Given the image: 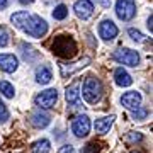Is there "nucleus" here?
<instances>
[{
    "mask_svg": "<svg viewBox=\"0 0 153 153\" xmlns=\"http://www.w3.org/2000/svg\"><path fill=\"white\" fill-rule=\"evenodd\" d=\"M10 21L17 29L24 31L33 38H43L48 33V22L36 14H27L26 10L14 12L10 16Z\"/></svg>",
    "mask_w": 153,
    "mask_h": 153,
    "instance_id": "f257e3e1",
    "label": "nucleus"
},
{
    "mask_svg": "<svg viewBox=\"0 0 153 153\" xmlns=\"http://www.w3.org/2000/svg\"><path fill=\"white\" fill-rule=\"evenodd\" d=\"M51 51H53V55L60 56V58L71 60L76 55V43L70 36H56L51 44Z\"/></svg>",
    "mask_w": 153,
    "mask_h": 153,
    "instance_id": "f03ea898",
    "label": "nucleus"
},
{
    "mask_svg": "<svg viewBox=\"0 0 153 153\" xmlns=\"http://www.w3.org/2000/svg\"><path fill=\"white\" fill-rule=\"evenodd\" d=\"M82 95L85 99V102L88 104H97L100 97H102V83L97 76L88 75L83 82V88H82Z\"/></svg>",
    "mask_w": 153,
    "mask_h": 153,
    "instance_id": "7ed1b4c3",
    "label": "nucleus"
},
{
    "mask_svg": "<svg viewBox=\"0 0 153 153\" xmlns=\"http://www.w3.org/2000/svg\"><path fill=\"white\" fill-rule=\"evenodd\" d=\"M112 58H114L117 63H121V65L133 66V68L140 65V55H138V51L129 49V48H119L117 51H114Z\"/></svg>",
    "mask_w": 153,
    "mask_h": 153,
    "instance_id": "20e7f679",
    "label": "nucleus"
},
{
    "mask_svg": "<svg viewBox=\"0 0 153 153\" xmlns=\"http://www.w3.org/2000/svg\"><path fill=\"white\" fill-rule=\"evenodd\" d=\"M116 14L121 21H131L136 16V2L134 0H117L116 2Z\"/></svg>",
    "mask_w": 153,
    "mask_h": 153,
    "instance_id": "39448f33",
    "label": "nucleus"
},
{
    "mask_svg": "<svg viewBox=\"0 0 153 153\" xmlns=\"http://www.w3.org/2000/svg\"><path fill=\"white\" fill-rule=\"evenodd\" d=\"M90 128H92L90 117L85 116V114L76 116L75 119H73V123H71V133H73L76 138H85L88 133H90Z\"/></svg>",
    "mask_w": 153,
    "mask_h": 153,
    "instance_id": "423d86ee",
    "label": "nucleus"
},
{
    "mask_svg": "<svg viewBox=\"0 0 153 153\" xmlns=\"http://www.w3.org/2000/svg\"><path fill=\"white\" fill-rule=\"evenodd\" d=\"M34 100H36V105H39L41 109H51L58 100V92H56V88H48V90L38 94Z\"/></svg>",
    "mask_w": 153,
    "mask_h": 153,
    "instance_id": "0eeeda50",
    "label": "nucleus"
},
{
    "mask_svg": "<svg viewBox=\"0 0 153 153\" xmlns=\"http://www.w3.org/2000/svg\"><path fill=\"white\" fill-rule=\"evenodd\" d=\"M117 33H119L117 26L112 21H109V19H105V21H102L99 24V36L104 41H112L117 36Z\"/></svg>",
    "mask_w": 153,
    "mask_h": 153,
    "instance_id": "6e6552de",
    "label": "nucleus"
},
{
    "mask_svg": "<svg viewBox=\"0 0 153 153\" xmlns=\"http://www.w3.org/2000/svg\"><path fill=\"white\" fill-rule=\"evenodd\" d=\"M73 10H75L76 17L85 21V19H88L94 14V4L90 0H76L75 5H73Z\"/></svg>",
    "mask_w": 153,
    "mask_h": 153,
    "instance_id": "1a4fd4ad",
    "label": "nucleus"
},
{
    "mask_svg": "<svg viewBox=\"0 0 153 153\" xmlns=\"http://www.w3.org/2000/svg\"><path fill=\"white\" fill-rule=\"evenodd\" d=\"M121 104L124 105L126 109H138L140 104H141V94L136 92V90H131V92H126L123 97H121Z\"/></svg>",
    "mask_w": 153,
    "mask_h": 153,
    "instance_id": "9d476101",
    "label": "nucleus"
},
{
    "mask_svg": "<svg viewBox=\"0 0 153 153\" xmlns=\"http://www.w3.org/2000/svg\"><path fill=\"white\" fill-rule=\"evenodd\" d=\"M19 66V60L14 55H0V70L5 73H14Z\"/></svg>",
    "mask_w": 153,
    "mask_h": 153,
    "instance_id": "9b49d317",
    "label": "nucleus"
},
{
    "mask_svg": "<svg viewBox=\"0 0 153 153\" xmlns=\"http://www.w3.org/2000/svg\"><path fill=\"white\" fill-rule=\"evenodd\" d=\"M65 97H66V102L70 105L80 104V82H73L71 85H68L66 92H65Z\"/></svg>",
    "mask_w": 153,
    "mask_h": 153,
    "instance_id": "f8f14e48",
    "label": "nucleus"
},
{
    "mask_svg": "<svg viewBox=\"0 0 153 153\" xmlns=\"http://www.w3.org/2000/svg\"><path fill=\"white\" fill-rule=\"evenodd\" d=\"M114 82L117 83L119 87H129L133 83V78L123 66H119V68H116V71H114Z\"/></svg>",
    "mask_w": 153,
    "mask_h": 153,
    "instance_id": "ddd939ff",
    "label": "nucleus"
},
{
    "mask_svg": "<svg viewBox=\"0 0 153 153\" xmlns=\"http://www.w3.org/2000/svg\"><path fill=\"white\" fill-rule=\"evenodd\" d=\"M51 78H53V73H51L49 66H46V65L38 66V70H36V82L41 83V85H46V83L51 82Z\"/></svg>",
    "mask_w": 153,
    "mask_h": 153,
    "instance_id": "4468645a",
    "label": "nucleus"
},
{
    "mask_svg": "<svg viewBox=\"0 0 153 153\" xmlns=\"http://www.w3.org/2000/svg\"><path fill=\"white\" fill-rule=\"evenodd\" d=\"M31 124L34 126V128H38V129H43V128H46V126H49V123H51V119H49L48 114H44V112H34V114H31Z\"/></svg>",
    "mask_w": 153,
    "mask_h": 153,
    "instance_id": "2eb2a0df",
    "label": "nucleus"
},
{
    "mask_svg": "<svg viewBox=\"0 0 153 153\" xmlns=\"http://www.w3.org/2000/svg\"><path fill=\"white\" fill-rule=\"evenodd\" d=\"M112 123H114V116H105V117H100V119L95 121L94 128H95V131H97V133L104 134V133H107L111 129Z\"/></svg>",
    "mask_w": 153,
    "mask_h": 153,
    "instance_id": "dca6fc26",
    "label": "nucleus"
},
{
    "mask_svg": "<svg viewBox=\"0 0 153 153\" xmlns=\"http://www.w3.org/2000/svg\"><path fill=\"white\" fill-rule=\"evenodd\" d=\"M90 63V58L88 56H85V58H82L80 61H76V63H73L71 66H66V65H61V75L66 76V75H71V73H75L76 70H80V68H83L85 65H88Z\"/></svg>",
    "mask_w": 153,
    "mask_h": 153,
    "instance_id": "f3484780",
    "label": "nucleus"
},
{
    "mask_svg": "<svg viewBox=\"0 0 153 153\" xmlns=\"http://www.w3.org/2000/svg\"><path fill=\"white\" fill-rule=\"evenodd\" d=\"M0 92L4 94L7 99H14V95H16V88H14L12 83L2 80V82H0Z\"/></svg>",
    "mask_w": 153,
    "mask_h": 153,
    "instance_id": "a211bd4d",
    "label": "nucleus"
},
{
    "mask_svg": "<svg viewBox=\"0 0 153 153\" xmlns=\"http://www.w3.org/2000/svg\"><path fill=\"white\" fill-rule=\"evenodd\" d=\"M53 17H55L56 21H63V19H66V17H68V7L63 5V4L56 5L55 10H53Z\"/></svg>",
    "mask_w": 153,
    "mask_h": 153,
    "instance_id": "6ab92c4d",
    "label": "nucleus"
},
{
    "mask_svg": "<svg viewBox=\"0 0 153 153\" xmlns=\"http://www.w3.org/2000/svg\"><path fill=\"white\" fill-rule=\"evenodd\" d=\"M49 146H51V145H49L48 140H41V141H38L33 146V153H48Z\"/></svg>",
    "mask_w": 153,
    "mask_h": 153,
    "instance_id": "aec40b11",
    "label": "nucleus"
},
{
    "mask_svg": "<svg viewBox=\"0 0 153 153\" xmlns=\"http://www.w3.org/2000/svg\"><path fill=\"white\" fill-rule=\"evenodd\" d=\"M133 119H136V121H141V119H146V116H148V109H145V107H138V109L133 111Z\"/></svg>",
    "mask_w": 153,
    "mask_h": 153,
    "instance_id": "412c9836",
    "label": "nucleus"
},
{
    "mask_svg": "<svg viewBox=\"0 0 153 153\" xmlns=\"http://www.w3.org/2000/svg\"><path fill=\"white\" fill-rule=\"evenodd\" d=\"M141 140H143V134L141 133H136V131L128 133L124 136V141H128V143H136V141H141Z\"/></svg>",
    "mask_w": 153,
    "mask_h": 153,
    "instance_id": "4be33fe9",
    "label": "nucleus"
},
{
    "mask_svg": "<svg viewBox=\"0 0 153 153\" xmlns=\"http://www.w3.org/2000/svg\"><path fill=\"white\" fill-rule=\"evenodd\" d=\"M128 34L131 36L133 41H138V43H141L143 39H145V36H143V34L140 33L138 29H134V27H129V29H128Z\"/></svg>",
    "mask_w": 153,
    "mask_h": 153,
    "instance_id": "5701e85b",
    "label": "nucleus"
},
{
    "mask_svg": "<svg viewBox=\"0 0 153 153\" xmlns=\"http://www.w3.org/2000/svg\"><path fill=\"white\" fill-rule=\"evenodd\" d=\"M9 109H7V105L0 100V123H5L7 119H9Z\"/></svg>",
    "mask_w": 153,
    "mask_h": 153,
    "instance_id": "b1692460",
    "label": "nucleus"
},
{
    "mask_svg": "<svg viewBox=\"0 0 153 153\" xmlns=\"http://www.w3.org/2000/svg\"><path fill=\"white\" fill-rule=\"evenodd\" d=\"M9 34H7V31L5 29H2L0 27V48H5L7 44H9Z\"/></svg>",
    "mask_w": 153,
    "mask_h": 153,
    "instance_id": "393cba45",
    "label": "nucleus"
},
{
    "mask_svg": "<svg viewBox=\"0 0 153 153\" xmlns=\"http://www.w3.org/2000/svg\"><path fill=\"white\" fill-rule=\"evenodd\" d=\"M58 153H75V148L71 145H63V146L58 150Z\"/></svg>",
    "mask_w": 153,
    "mask_h": 153,
    "instance_id": "a878e982",
    "label": "nucleus"
},
{
    "mask_svg": "<svg viewBox=\"0 0 153 153\" xmlns=\"http://www.w3.org/2000/svg\"><path fill=\"white\" fill-rule=\"evenodd\" d=\"M99 4L104 7V9H109L111 4H112V0H99Z\"/></svg>",
    "mask_w": 153,
    "mask_h": 153,
    "instance_id": "bb28decb",
    "label": "nucleus"
},
{
    "mask_svg": "<svg viewBox=\"0 0 153 153\" xmlns=\"http://www.w3.org/2000/svg\"><path fill=\"white\" fill-rule=\"evenodd\" d=\"M152 22H153V17L150 16V17H148V21H146V26H148V29H150V33L153 31V24H152Z\"/></svg>",
    "mask_w": 153,
    "mask_h": 153,
    "instance_id": "cd10ccee",
    "label": "nucleus"
},
{
    "mask_svg": "<svg viewBox=\"0 0 153 153\" xmlns=\"http://www.w3.org/2000/svg\"><path fill=\"white\" fill-rule=\"evenodd\" d=\"M5 7H7V0H0V10L5 9Z\"/></svg>",
    "mask_w": 153,
    "mask_h": 153,
    "instance_id": "c85d7f7f",
    "label": "nucleus"
},
{
    "mask_svg": "<svg viewBox=\"0 0 153 153\" xmlns=\"http://www.w3.org/2000/svg\"><path fill=\"white\" fill-rule=\"evenodd\" d=\"M19 2H21V4H24V5H27V4H33L34 0H19Z\"/></svg>",
    "mask_w": 153,
    "mask_h": 153,
    "instance_id": "c756f323",
    "label": "nucleus"
}]
</instances>
